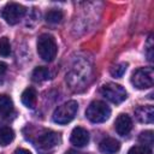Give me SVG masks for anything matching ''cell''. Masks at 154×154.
I'll list each match as a JSON object with an SVG mask.
<instances>
[{"instance_id": "cell-1", "label": "cell", "mask_w": 154, "mask_h": 154, "mask_svg": "<svg viewBox=\"0 0 154 154\" xmlns=\"http://www.w3.org/2000/svg\"><path fill=\"white\" fill-rule=\"evenodd\" d=\"M57 42L55 38L49 34H41L37 38V53L45 61L54 60L57 55Z\"/></svg>"}, {"instance_id": "cell-2", "label": "cell", "mask_w": 154, "mask_h": 154, "mask_svg": "<svg viewBox=\"0 0 154 154\" xmlns=\"http://www.w3.org/2000/svg\"><path fill=\"white\" fill-rule=\"evenodd\" d=\"M85 116L93 123H103L109 118L111 108L108 107L106 102L96 100V101H93L88 106L85 111Z\"/></svg>"}, {"instance_id": "cell-3", "label": "cell", "mask_w": 154, "mask_h": 154, "mask_svg": "<svg viewBox=\"0 0 154 154\" xmlns=\"http://www.w3.org/2000/svg\"><path fill=\"white\" fill-rule=\"evenodd\" d=\"M78 111V103L73 100L67 101L63 105H60L53 113V122L57 124H67L70 123L77 114Z\"/></svg>"}, {"instance_id": "cell-4", "label": "cell", "mask_w": 154, "mask_h": 154, "mask_svg": "<svg viewBox=\"0 0 154 154\" xmlns=\"http://www.w3.org/2000/svg\"><path fill=\"white\" fill-rule=\"evenodd\" d=\"M154 71L152 67H140L131 75V83L137 89H147L153 85Z\"/></svg>"}, {"instance_id": "cell-5", "label": "cell", "mask_w": 154, "mask_h": 154, "mask_svg": "<svg viewBox=\"0 0 154 154\" xmlns=\"http://www.w3.org/2000/svg\"><path fill=\"white\" fill-rule=\"evenodd\" d=\"M25 12H26V8L23 5H19L17 2H8L0 11V16L5 19L6 23L13 25V24H17L23 18Z\"/></svg>"}, {"instance_id": "cell-6", "label": "cell", "mask_w": 154, "mask_h": 154, "mask_svg": "<svg viewBox=\"0 0 154 154\" xmlns=\"http://www.w3.org/2000/svg\"><path fill=\"white\" fill-rule=\"evenodd\" d=\"M100 93L103 97L113 103H120L126 99V90L116 83H106L101 87Z\"/></svg>"}, {"instance_id": "cell-7", "label": "cell", "mask_w": 154, "mask_h": 154, "mask_svg": "<svg viewBox=\"0 0 154 154\" xmlns=\"http://www.w3.org/2000/svg\"><path fill=\"white\" fill-rule=\"evenodd\" d=\"M61 141V137L58 132L54 131H45L38 137V146L43 149H51L58 146Z\"/></svg>"}, {"instance_id": "cell-8", "label": "cell", "mask_w": 154, "mask_h": 154, "mask_svg": "<svg viewBox=\"0 0 154 154\" xmlns=\"http://www.w3.org/2000/svg\"><path fill=\"white\" fill-rule=\"evenodd\" d=\"M70 141L76 147H84L89 142V132L85 129L77 126L72 130L71 136H70Z\"/></svg>"}, {"instance_id": "cell-9", "label": "cell", "mask_w": 154, "mask_h": 154, "mask_svg": "<svg viewBox=\"0 0 154 154\" xmlns=\"http://www.w3.org/2000/svg\"><path fill=\"white\" fill-rule=\"evenodd\" d=\"M114 128H116V131L120 136H125L132 129V120L128 114L122 113V114H119L117 117L116 123H114Z\"/></svg>"}, {"instance_id": "cell-10", "label": "cell", "mask_w": 154, "mask_h": 154, "mask_svg": "<svg viewBox=\"0 0 154 154\" xmlns=\"http://www.w3.org/2000/svg\"><path fill=\"white\" fill-rule=\"evenodd\" d=\"M135 116L140 123L152 124L154 120V108L153 106H140L135 109Z\"/></svg>"}, {"instance_id": "cell-11", "label": "cell", "mask_w": 154, "mask_h": 154, "mask_svg": "<svg viewBox=\"0 0 154 154\" xmlns=\"http://www.w3.org/2000/svg\"><path fill=\"white\" fill-rule=\"evenodd\" d=\"M120 149V143L116 138L106 137L99 144V150L102 154H116Z\"/></svg>"}, {"instance_id": "cell-12", "label": "cell", "mask_w": 154, "mask_h": 154, "mask_svg": "<svg viewBox=\"0 0 154 154\" xmlns=\"http://www.w3.org/2000/svg\"><path fill=\"white\" fill-rule=\"evenodd\" d=\"M20 100L23 102V105L28 108H34L35 105H36V91L34 88L29 87L26 88L23 93H22V96H20Z\"/></svg>"}, {"instance_id": "cell-13", "label": "cell", "mask_w": 154, "mask_h": 154, "mask_svg": "<svg viewBox=\"0 0 154 154\" xmlns=\"http://www.w3.org/2000/svg\"><path fill=\"white\" fill-rule=\"evenodd\" d=\"M13 112V101L8 95H0V116L8 117Z\"/></svg>"}, {"instance_id": "cell-14", "label": "cell", "mask_w": 154, "mask_h": 154, "mask_svg": "<svg viewBox=\"0 0 154 154\" xmlns=\"http://www.w3.org/2000/svg\"><path fill=\"white\" fill-rule=\"evenodd\" d=\"M49 78V70L45 66H37L34 69L32 73H31V79L34 82H43V81H47Z\"/></svg>"}, {"instance_id": "cell-15", "label": "cell", "mask_w": 154, "mask_h": 154, "mask_svg": "<svg viewBox=\"0 0 154 154\" xmlns=\"http://www.w3.org/2000/svg\"><path fill=\"white\" fill-rule=\"evenodd\" d=\"M13 140H14V131L8 126H4L0 130V146L5 147L10 144Z\"/></svg>"}, {"instance_id": "cell-16", "label": "cell", "mask_w": 154, "mask_h": 154, "mask_svg": "<svg viewBox=\"0 0 154 154\" xmlns=\"http://www.w3.org/2000/svg\"><path fill=\"white\" fill-rule=\"evenodd\" d=\"M46 20L51 24H58L63 20L64 18V13L60 10H51L46 13Z\"/></svg>"}, {"instance_id": "cell-17", "label": "cell", "mask_w": 154, "mask_h": 154, "mask_svg": "<svg viewBox=\"0 0 154 154\" xmlns=\"http://www.w3.org/2000/svg\"><path fill=\"white\" fill-rule=\"evenodd\" d=\"M153 141H154V137H153V131L150 130H147V131H143L138 136V142L143 144V147H147V148H152L153 146Z\"/></svg>"}, {"instance_id": "cell-18", "label": "cell", "mask_w": 154, "mask_h": 154, "mask_svg": "<svg viewBox=\"0 0 154 154\" xmlns=\"http://www.w3.org/2000/svg\"><path fill=\"white\" fill-rule=\"evenodd\" d=\"M126 67H128V64H126V63H119V64H117V65H114V66L111 67L109 73H111L113 77L119 78V77H122V76L125 73Z\"/></svg>"}, {"instance_id": "cell-19", "label": "cell", "mask_w": 154, "mask_h": 154, "mask_svg": "<svg viewBox=\"0 0 154 154\" xmlns=\"http://www.w3.org/2000/svg\"><path fill=\"white\" fill-rule=\"evenodd\" d=\"M11 54V45L6 36L0 37V55L1 57H8Z\"/></svg>"}, {"instance_id": "cell-20", "label": "cell", "mask_w": 154, "mask_h": 154, "mask_svg": "<svg viewBox=\"0 0 154 154\" xmlns=\"http://www.w3.org/2000/svg\"><path fill=\"white\" fill-rule=\"evenodd\" d=\"M128 154H153V153L150 148H147L143 146H135L129 149Z\"/></svg>"}, {"instance_id": "cell-21", "label": "cell", "mask_w": 154, "mask_h": 154, "mask_svg": "<svg viewBox=\"0 0 154 154\" xmlns=\"http://www.w3.org/2000/svg\"><path fill=\"white\" fill-rule=\"evenodd\" d=\"M153 36L149 35L148 37V41H147V45H146V54H147V58L149 61H153Z\"/></svg>"}, {"instance_id": "cell-22", "label": "cell", "mask_w": 154, "mask_h": 154, "mask_svg": "<svg viewBox=\"0 0 154 154\" xmlns=\"http://www.w3.org/2000/svg\"><path fill=\"white\" fill-rule=\"evenodd\" d=\"M14 154H31V152L25 148H18V149H16Z\"/></svg>"}, {"instance_id": "cell-23", "label": "cell", "mask_w": 154, "mask_h": 154, "mask_svg": "<svg viewBox=\"0 0 154 154\" xmlns=\"http://www.w3.org/2000/svg\"><path fill=\"white\" fill-rule=\"evenodd\" d=\"M6 70H7V65H6L5 63L0 61V75L5 73V72H6Z\"/></svg>"}, {"instance_id": "cell-24", "label": "cell", "mask_w": 154, "mask_h": 154, "mask_svg": "<svg viewBox=\"0 0 154 154\" xmlns=\"http://www.w3.org/2000/svg\"><path fill=\"white\" fill-rule=\"evenodd\" d=\"M66 154H83V153H79V152H77V150H73V149H71V150L66 152Z\"/></svg>"}]
</instances>
